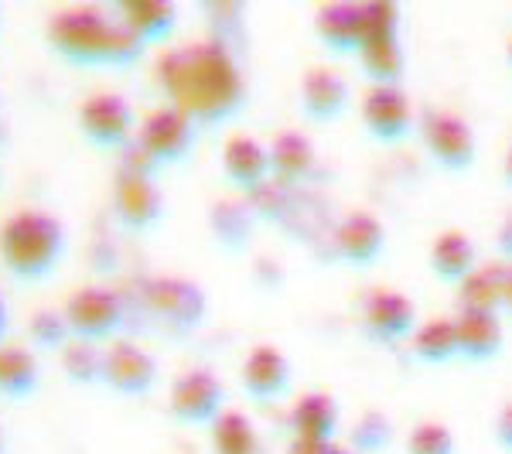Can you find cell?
I'll use <instances>...</instances> for the list:
<instances>
[{
	"mask_svg": "<svg viewBox=\"0 0 512 454\" xmlns=\"http://www.w3.org/2000/svg\"><path fill=\"white\" fill-rule=\"evenodd\" d=\"M154 89L198 130L222 127L243 113L250 86L233 45L219 38H195L171 45L151 65Z\"/></svg>",
	"mask_w": 512,
	"mask_h": 454,
	"instance_id": "1",
	"label": "cell"
},
{
	"mask_svg": "<svg viewBox=\"0 0 512 454\" xmlns=\"http://www.w3.org/2000/svg\"><path fill=\"white\" fill-rule=\"evenodd\" d=\"M45 45L72 69H134L147 55L117 11L103 4H65L52 11L45 21Z\"/></svg>",
	"mask_w": 512,
	"mask_h": 454,
	"instance_id": "2",
	"label": "cell"
},
{
	"mask_svg": "<svg viewBox=\"0 0 512 454\" xmlns=\"http://www.w3.org/2000/svg\"><path fill=\"white\" fill-rule=\"evenodd\" d=\"M69 226L48 209H18L0 222V263L24 287L45 284L69 257Z\"/></svg>",
	"mask_w": 512,
	"mask_h": 454,
	"instance_id": "3",
	"label": "cell"
},
{
	"mask_svg": "<svg viewBox=\"0 0 512 454\" xmlns=\"http://www.w3.org/2000/svg\"><path fill=\"white\" fill-rule=\"evenodd\" d=\"M140 308L164 338H188L209 318V294L188 277L158 274L140 287Z\"/></svg>",
	"mask_w": 512,
	"mask_h": 454,
	"instance_id": "4",
	"label": "cell"
},
{
	"mask_svg": "<svg viewBox=\"0 0 512 454\" xmlns=\"http://www.w3.org/2000/svg\"><path fill=\"white\" fill-rule=\"evenodd\" d=\"M62 315L69 321V332L79 342L110 345L123 338L130 321V301L110 284H82L62 304Z\"/></svg>",
	"mask_w": 512,
	"mask_h": 454,
	"instance_id": "5",
	"label": "cell"
},
{
	"mask_svg": "<svg viewBox=\"0 0 512 454\" xmlns=\"http://www.w3.org/2000/svg\"><path fill=\"white\" fill-rule=\"evenodd\" d=\"M79 134L89 147L96 151H127L134 144L137 134V113L130 106L127 96L113 93V89H99V93H89L79 103L76 113Z\"/></svg>",
	"mask_w": 512,
	"mask_h": 454,
	"instance_id": "6",
	"label": "cell"
},
{
	"mask_svg": "<svg viewBox=\"0 0 512 454\" xmlns=\"http://www.w3.org/2000/svg\"><path fill=\"white\" fill-rule=\"evenodd\" d=\"M195 144H198V127L185 117V113L168 103L154 106L144 120H137L134 147L158 171L181 164L195 151Z\"/></svg>",
	"mask_w": 512,
	"mask_h": 454,
	"instance_id": "7",
	"label": "cell"
},
{
	"mask_svg": "<svg viewBox=\"0 0 512 454\" xmlns=\"http://www.w3.org/2000/svg\"><path fill=\"white\" fill-rule=\"evenodd\" d=\"M229 390L209 366H188L168 386V414L185 427H209L229 407Z\"/></svg>",
	"mask_w": 512,
	"mask_h": 454,
	"instance_id": "8",
	"label": "cell"
},
{
	"mask_svg": "<svg viewBox=\"0 0 512 454\" xmlns=\"http://www.w3.org/2000/svg\"><path fill=\"white\" fill-rule=\"evenodd\" d=\"M164 212H168V198L161 192L158 175L117 168V175H113V216L127 233H151L161 226Z\"/></svg>",
	"mask_w": 512,
	"mask_h": 454,
	"instance_id": "9",
	"label": "cell"
},
{
	"mask_svg": "<svg viewBox=\"0 0 512 454\" xmlns=\"http://www.w3.org/2000/svg\"><path fill=\"white\" fill-rule=\"evenodd\" d=\"M161 366L151 349H144L134 338H113L103 345V386L117 396L144 400L158 390Z\"/></svg>",
	"mask_w": 512,
	"mask_h": 454,
	"instance_id": "10",
	"label": "cell"
},
{
	"mask_svg": "<svg viewBox=\"0 0 512 454\" xmlns=\"http://www.w3.org/2000/svg\"><path fill=\"white\" fill-rule=\"evenodd\" d=\"M420 137H424L427 154L444 171H468L478 158V137L472 123L461 120L458 113L427 110L420 120Z\"/></svg>",
	"mask_w": 512,
	"mask_h": 454,
	"instance_id": "11",
	"label": "cell"
},
{
	"mask_svg": "<svg viewBox=\"0 0 512 454\" xmlns=\"http://www.w3.org/2000/svg\"><path fill=\"white\" fill-rule=\"evenodd\" d=\"M239 386L253 403H277L291 393L294 386V366L287 352L274 342L253 345L239 366Z\"/></svg>",
	"mask_w": 512,
	"mask_h": 454,
	"instance_id": "12",
	"label": "cell"
},
{
	"mask_svg": "<svg viewBox=\"0 0 512 454\" xmlns=\"http://www.w3.org/2000/svg\"><path fill=\"white\" fill-rule=\"evenodd\" d=\"M362 332L379 345H396L414 335L417 328V304L403 291L376 287L362 297Z\"/></svg>",
	"mask_w": 512,
	"mask_h": 454,
	"instance_id": "13",
	"label": "cell"
},
{
	"mask_svg": "<svg viewBox=\"0 0 512 454\" xmlns=\"http://www.w3.org/2000/svg\"><path fill=\"white\" fill-rule=\"evenodd\" d=\"M362 123L383 144H400L414 130V103L403 86H369L359 103Z\"/></svg>",
	"mask_w": 512,
	"mask_h": 454,
	"instance_id": "14",
	"label": "cell"
},
{
	"mask_svg": "<svg viewBox=\"0 0 512 454\" xmlns=\"http://www.w3.org/2000/svg\"><path fill=\"white\" fill-rule=\"evenodd\" d=\"M301 113L311 123H335L349 113L352 86L332 65H311L301 76Z\"/></svg>",
	"mask_w": 512,
	"mask_h": 454,
	"instance_id": "15",
	"label": "cell"
},
{
	"mask_svg": "<svg viewBox=\"0 0 512 454\" xmlns=\"http://www.w3.org/2000/svg\"><path fill=\"white\" fill-rule=\"evenodd\" d=\"M287 427H291V441H315L328 444L338 437L342 427V407L332 393L308 390L301 393L287 410Z\"/></svg>",
	"mask_w": 512,
	"mask_h": 454,
	"instance_id": "16",
	"label": "cell"
},
{
	"mask_svg": "<svg viewBox=\"0 0 512 454\" xmlns=\"http://www.w3.org/2000/svg\"><path fill=\"white\" fill-rule=\"evenodd\" d=\"M335 250L345 263L369 267V263H376L386 250V226L379 222L376 212H369V209L345 212L342 222L335 226Z\"/></svg>",
	"mask_w": 512,
	"mask_h": 454,
	"instance_id": "17",
	"label": "cell"
},
{
	"mask_svg": "<svg viewBox=\"0 0 512 454\" xmlns=\"http://www.w3.org/2000/svg\"><path fill=\"white\" fill-rule=\"evenodd\" d=\"M222 175L239 192L253 195L270 181V154L256 134H233L222 144Z\"/></svg>",
	"mask_w": 512,
	"mask_h": 454,
	"instance_id": "18",
	"label": "cell"
},
{
	"mask_svg": "<svg viewBox=\"0 0 512 454\" xmlns=\"http://www.w3.org/2000/svg\"><path fill=\"white\" fill-rule=\"evenodd\" d=\"M256 226H260V216H256L250 198L229 195V198H216L209 205V236L229 257L243 253L253 243Z\"/></svg>",
	"mask_w": 512,
	"mask_h": 454,
	"instance_id": "19",
	"label": "cell"
},
{
	"mask_svg": "<svg viewBox=\"0 0 512 454\" xmlns=\"http://www.w3.org/2000/svg\"><path fill=\"white\" fill-rule=\"evenodd\" d=\"M113 11H117V18L127 24L130 31H134L144 48L175 38L178 18H181L175 0H120V4H113Z\"/></svg>",
	"mask_w": 512,
	"mask_h": 454,
	"instance_id": "20",
	"label": "cell"
},
{
	"mask_svg": "<svg viewBox=\"0 0 512 454\" xmlns=\"http://www.w3.org/2000/svg\"><path fill=\"white\" fill-rule=\"evenodd\" d=\"M267 154H270V175L284 188L301 185V181H308L318 171V151L304 130H280L267 144Z\"/></svg>",
	"mask_w": 512,
	"mask_h": 454,
	"instance_id": "21",
	"label": "cell"
},
{
	"mask_svg": "<svg viewBox=\"0 0 512 454\" xmlns=\"http://www.w3.org/2000/svg\"><path fill=\"white\" fill-rule=\"evenodd\" d=\"M315 35L328 52L355 55L362 48V11L352 0H332L315 11Z\"/></svg>",
	"mask_w": 512,
	"mask_h": 454,
	"instance_id": "22",
	"label": "cell"
},
{
	"mask_svg": "<svg viewBox=\"0 0 512 454\" xmlns=\"http://www.w3.org/2000/svg\"><path fill=\"white\" fill-rule=\"evenodd\" d=\"M454 332H458V356L468 362H489L506 345L502 321L492 311H461L454 318Z\"/></svg>",
	"mask_w": 512,
	"mask_h": 454,
	"instance_id": "23",
	"label": "cell"
},
{
	"mask_svg": "<svg viewBox=\"0 0 512 454\" xmlns=\"http://www.w3.org/2000/svg\"><path fill=\"white\" fill-rule=\"evenodd\" d=\"M41 386V359L31 345H0V396L4 400H28Z\"/></svg>",
	"mask_w": 512,
	"mask_h": 454,
	"instance_id": "24",
	"label": "cell"
},
{
	"mask_svg": "<svg viewBox=\"0 0 512 454\" xmlns=\"http://www.w3.org/2000/svg\"><path fill=\"white\" fill-rule=\"evenodd\" d=\"M205 431L212 454H263V434L246 410L226 407Z\"/></svg>",
	"mask_w": 512,
	"mask_h": 454,
	"instance_id": "25",
	"label": "cell"
},
{
	"mask_svg": "<svg viewBox=\"0 0 512 454\" xmlns=\"http://www.w3.org/2000/svg\"><path fill=\"white\" fill-rule=\"evenodd\" d=\"M431 270L444 284H461L478 267V246L475 239L461 229H448L431 243Z\"/></svg>",
	"mask_w": 512,
	"mask_h": 454,
	"instance_id": "26",
	"label": "cell"
},
{
	"mask_svg": "<svg viewBox=\"0 0 512 454\" xmlns=\"http://www.w3.org/2000/svg\"><path fill=\"white\" fill-rule=\"evenodd\" d=\"M410 349L417 362L424 366H444V362L458 359V332H454V318H427L420 321L410 335Z\"/></svg>",
	"mask_w": 512,
	"mask_h": 454,
	"instance_id": "27",
	"label": "cell"
},
{
	"mask_svg": "<svg viewBox=\"0 0 512 454\" xmlns=\"http://www.w3.org/2000/svg\"><path fill=\"white\" fill-rule=\"evenodd\" d=\"M359 65L373 86H400L403 72H407V55H403L400 38H379V41H366L359 48Z\"/></svg>",
	"mask_w": 512,
	"mask_h": 454,
	"instance_id": "28",
	"label": "cell"
},
{
	"mask_svg": "<svg viewBox=\"0 0 512 454\" xmlns=\"http://www.w3.org/2000/svg\"><path fill=\"white\" fill-rule=\"evenodd\" d=\"M59 366L72 386H86V390L103 386V345L72 338L59 352Z\"/></svg>",
	"mask_w": 512,
	"mask_h": 454,
	"instance_id": "29",
	"label": "cell"
},
{
	"mask_svg": "<svg viewBox=\"0 0 512 454\" xmlns=\"http://www.w3.org/2000/svg\"><path fill=\"white\" fill-rule=\"evenodd\" d=\"M396 427L383 410H362L349 427V451L352 454H379L393 444Z\"/></svg>",
	"mask_w": 512,
	"mask_h": 454,
	"instance_id": "30",
	"label": "cell"
},
{
	"mask_svg": "<svg viewBox=\"0 0 512 454\" xmlns=\"http://www.w3.org/2000/svg\"><path fill=\"white\" fill-rule=\"evenodd\" d=\"M28 342L35 352H62L72 342L62 308H38L28 315Z\"/></svg>",
	"mask_w": 512,
	"mask_h": 454,
	"instance_id": "31",
	"label": "cell"
},
{
	"mask_svg": "<svg viewBox=\"0 0 512 454\" xmlns=\"http://www.w3.org/2000/svg\"><path fill=\"white\" fill-rule=\"evenodd\" d=\"M458 294H461V311H492V315H499V308H502L492 267H475L472 274L458 284Z\"/></svg>",
	"mask_w": 512,
	"mask_h": 454,
	"instance_id": "32",
	"label": "cell"
},
{
	"mask_svg": "<svg viewBox=\"0 0 512 454\" xmlns=\"http://www.w3.org/2000/svg\"><path fill=\"white\" fill-rule=\"evenodd\" d=\"M362 11V45L379 38H400V7L393 0H366Z\"/></svg>",
	"mask_w": 512,
	"mask_h": 454,
	"instance_id": "33",
	"label": "cell"
},
{
	"mask_svg": "<svg viewBox=\"0 0 512 454\" xmlns=\"http://www.w3.org/2000/svg\"><path fill=\"white\" fill-rule=\"evenodd\" d=\"M454 434L441 420H420V424L407 437V454H454Z\"/></svg>",
	"mask_w": 512,
	"mask_h": 454,
	"instance_id": "34",
	"label": "cell"
},
{
	"mask_svg": "<svg viewBox=\"0 0 512 454\" xmlns=\"http://www.w3.org/2000/svg\"><path fill=\"white\" fill-rule=\"evenodd\" d=\"M492 434H495V444H499L506 454H512V403H506V407L495 414Z\"/></svg>",
	"mask_w": 512,
	"mask_h": 454,
	"instance_id": "35",
	"label": "cell"
},
{
	"mask_svg": "<svg viewBox=\"0 0 512 454\" xmlns=\"http://www.w3.org/2000/svg\"><path fill=\"white\" fill-rule=\"evenodd\" d=\"M284 454H352L349 448H342L338 441H328V444H315V441H291L287 444Z\"/></svg>",
	"mask_w": 512,
	"mask_h": 454,
	"instance_id": "36",
	"label": "cell"
},
{
	"mask_svg": "<svg viewBox=\"0 0 512 454\" xmlns=\"http://www.w3.org/2000/svg\"><path fill=\"white\" fill-rule=\"evenodd\" d=\"M495 243H499L502 260L512 263V212H506V219H502L499 229H495Z\"/></svg>",
	"mask_w": 512,
	"mask_h": 454,
	"instance_id": "37",
	"label": "cell"
},
{
	"mask_svg": "<svg viewBox=\"0 0 512 454\" xmlns=\"http://www.w3.org/2000/svg\"><path fill=\"white\" fill-rule=\"evenodd\" d=\"M11 301H7V294L0 291V345L7 342V335H11Z\"/></svg>",
	"mask_w": 512,
	"mask_h": 454,
	"instance_id": "38",
	"label": "cell"
},
{
	"mask_svg": "<svg viewBox=\"0 0 512 454\" xmlns=\"http://www.w3.org/2000/svg\"><path fill=\"white\" fill-rule=\"evenodd\" d=\"M502 175H506V181L512 185V144H509V151H506V161H502Z\"/></svg>",
	"mask_w": 512,
	"mask_h": 454,
	"instance_id": "39",
	"label": "cell"
},
{
	"mask_svg": "<svg viewBox=\"0 0 512 454\" xmlns=\"http://www.w3.org/2000/svg\"><path fill=\"white\" fill-rule=\"evenodd\" d=\"M0 454H7V434H4V427H0Z\"/></svg>",
	"mask_w": 512,
	"mask_h": 454,
	"instance_id": "40",
	"label": "cell"
},
{
	"mask_svg": "<svg viewBox=\"0 0 512 454\" xmlns=\"http://www.w3.org/2000/svg\"><path fill=\"white\" fill-rule=\"evenodd\" d=\"M0 35H4V11H0Z\"/></svg>",
	"mask_w": 512,
	"mask_h": 454,
	"instance_id": "41",
	"label": "cell"
},
{
	"mask_svg": "<svg viewBox=\"0 0 512 454\" xmlns=\"http://www.w3.org/2000/svg\"><path fill=\"white\" fill-rule=\"evenodd\" d=\"M509 65H512V41H509Z\"/></svg>",
	"mask_w": 512,
	"mask_h": 454,
	"instance_id": "42",
	"label": "cell"
},
{
	"mask_svg": "<svg viewBox=\"0 0 512 454\" xmlns=\"http://www.w3.org/2000/svg\"><path fill=\"white\" fill-rule=\"evenodd\" d=\"M509 311H512V308H509Z\"/></svg>",
	"mask_w": 512,
	"mask_h": 454,
	"instance_id": "43",
	"label": "cell"
}]
</instances>
